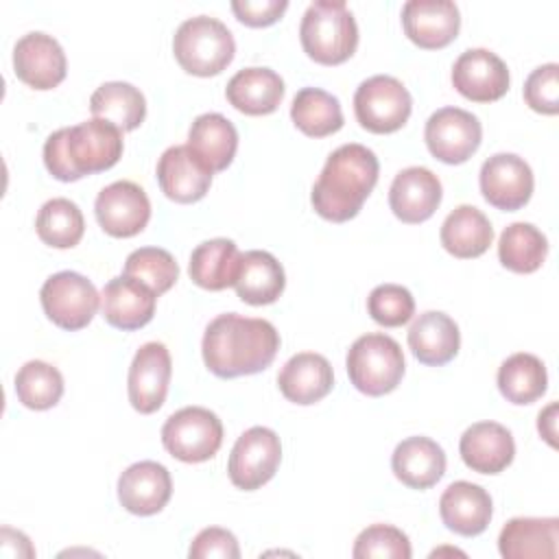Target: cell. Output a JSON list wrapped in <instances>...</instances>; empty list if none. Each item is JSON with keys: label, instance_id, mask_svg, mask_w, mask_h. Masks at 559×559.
Here are the masks:
<instances>
[{"label": "cell", "instance_id": "6da1fadb", "mask_svg": "<svg viewBox=\"0 0 559 559\" xmlns=\"http://www.w3.org/2000/svg\"><path fill=\"white\" fill-rule=\"evenodd\" d=\"M280 349V332L266 319L225 312L205 328L201 352L205 367L218 378L264 371Z\"/></svg>", "mask_w": 559, "mask_h": 559}, {"label": "cell", "instance_id": "83f0119b", "mask_svg": "<svg viewBox=\"0 0 559 559\" xmlns=\"http://www.w3.org/2000/svg\"><path fill=\"white\" fill-rule=\"evenodd\" d=\"M225 96L231 107L247 116H266L280 107L284 81L271 68H245L229 79Z\"/></svg>", "mask_w": 559, "mask_h": 559}, {"label": "cell", "instance_id": "30bf717a", "mask_svg": "<svg viewBox=\"0 0 559 559\" xmlns=\"http://www.w3.org/2000/svg\"><path fill=\"white\" fill-rule=\"evenodd\" d=\"M280 461L282 443L275 430L266 426H253L236 439L229 454L227 474L238 489L255 491L275 476Z\"/></svg>", "mask_w": 559, "mask_h": 559}, {"label": "cell", "instance_id": "4316f807", "mask_svg": "<svg viewBox=\"0 0 559 559\" xmlns=\"http://www.w3.org/2000/svg\"><path fill=\"white\" fill-rule=\"evenodd\" d=\"M391 469L402 485L428 489L445 474V452L428 437H408L395 445Z\"/></svg>", "mask_w": 559, "mask_h": 559}, {"label": "cell", "instance_id": "3957f363", "mask_svg": "<svg viewBox=\"0 0 559 559\" xmlns=\"http://www.w3.org/2000/svg\"><path fill=\"white\" fill-rule=\"evenodd\" d=\"M122 157V131L100 118L57 129L44 144V164L59 181L109 170Z\"/></svg>", "mask_w": 559, "mask_h": 559}, {"label": "cell", "instance_id": "b9f144b4", "mask_svg": "<svg viewBox=\"0 0 559 559\" xmlns=\"http://www.w3.org/2000/svg\"><path fill=\"white\" fill-rule=\"evenodd\" d=\"M524 100L526 105L546 116H555L559 111V66L546 63L535 68L524 83Z\"/></svg>", "mask_w": 559, "mask_h": 559}, {"label": "cell", "instance_id": "44dd1931", "mask_svg": "<svg viewBox=\"0 0 559 559\" xmlns=\"http://www.w3.org/2000/svg\"><path fill=\"white\" fill-rule=\"evenodd\" d=\"M157 295L135 277L118 275L109 280L100 293L103 317L118 330H140L155 314Z\"/></svg>", "mask_w": 559, "mask_h": 559}, {"label": "cell", "instance_id": "f35d334b", "mask_svg": "<svg viewBox=\"0 0 559 559\" xmlns=\"http://www.w3.org/2000/svg\"><path fill=\"white\" fill-rule=\"evenodd\" d=\"M122 275L140 280L159 297L175 286L179 277V266L166 249L140 247L127 255Z\"/></svg>", "mask_w": 559, "mask_h": 559}, {"label": "cell", "instance_id": "f546056e", "mask_svg": "<svg viewBox=\"0 0 559 559\" xmlns=\"http://www.w3.org/2000/svg\"><path fill=\"white\" fill-rule=\"evenodd\" d=\"M439 236L448 253L467 260L478 258L489 249L493 240V227L478 207L459 205L445 216Z\"/></svg>", "mask_w": 559, "mask_h": 559}, {"label": "cell", "instance_id": "5bb4252c", "mask_svg": "<svg viewBox=\"0 0 559 559\" xmlns=\"http://www.w3.org/2000/svg\"><path fill=\"white\" fill-rule=\"evenodd\" d=\"M96 221L114 238L140 234L151 218V201L133 181H114L103 188L94 203Z\"/></svg>", "mask_w": 559, "mask_h": 559}, {"label": "cell", "instance_id": "7bdbcfd3", "mask_svg": "<svg viewBox=\"0 0 559 559\" xmlns=\"http://www.w3.org/2000/svg\"><path fill=\"white\" fill-rule=\"evenodd\" d=\"M190 559H238L240 557V548H238V539L234 533H229L227 528L221 526H210L203 528L190 544L188 550Z\"/></svg>", "mask_w": 559, "mask_h": 559}, {"label": "cell", "instance_id": "4dcf8cb0", "mask_svg": "<svg viewBox=\"0 0 559 559\" xmlns=\"http://www.w3.org/2000/svg\"><path fill=\"white\" fill-rule=\"evenodd\" d=\"M286 286V275L277 258L269 251H247L242 253V264L238 280L234 284L236 295L251 306H266L280 299Z\"/></svg>", "mask_w": 559, "mask_h": 559}, {"label": "cell", "instance_id": "5b68a950", "mask_svg": "<svg viewBox=\"0 0 559 559\" xmlns=\"http://www.w3.org/2000/svg\"><path fill=\"white\" fill-rule=\"evenodd\" d=\"M173 52L188 74L214 76L231 63L236 44L231 31L221 20L197 15L181 22L175 31Z\"/></svg>", "mask_w": 559, "mask_h": 559}, {"label": "cell", "instance_id": "ee69618b", "mask_svg": "<svg viewBox=\"0 0 559 559\" xmlns=\"http://www.w3.org/2000/svg\"><path fill=\"white\" fill-rule=\"evenodd\" d=\"M288 9V0H234L231 11L238 22L262 28L275 24L284 11Z\"/></svg>", "mask_w": 559, "mask_h": 559}, {"label": "cell", "instance_id": "277c9868", "mask_svg": "<svg viewBox=\"0 0 559 559\" xmlns=\"http://www.w3.org/2000/svg\"><path fill=\"white\" fill-rule=\"evenodd\" d=\"M299 39L312 61L338 66L356 52L358 26L343 0H314L301 17Z\"/></svg>", "mask_w": 559, "mask_h": 559}, {"label": "cell", "instance_id": "7402d4cb", "mask_svg": "<svg viewBox=\"0 0 559 559\" xmlns=\"http://www.w3.org/2000/svg\"><path fill=\"white\" fill-rule=\"evenodd\" d=\"M459 452L472 472L500 474L515 456V441L502 424L478 421L461 435Z\"/></svg>", "mask_w": 559, "mask_h": 559}, {"label": "cell", "instance_id": "d6a6232c", "mask_svg": "<svg viewBox=\"0 0 559 559\" xmlns=\"http://www.w3.org/2000/svg\"><path fill=\"white\" fill-rule=\"evenodd\" d=\"M90 111L94 118L107 120L124 133L138 129L144 122L146 100L135 85L124 81H109L92 94Z\"/></svg>", "mask_w": 559, "mask_h": 559}, {"label": "cell", "instance_id": "7a4b0ae2", "mask_svg": "<svg viewBox=\"0 0 559 559\" xmlns=\"http://www.w3.org/2000/svg\"><path fill=\"white\" fill-rule=\"evenodd\" d=\"M380 164L371 148L343 144L330 153L319 179L312 186V207L330 223L354 218L378 183Z\"/></svg>", "mask_w": 559, "mask_h": 559}, {"label": "cell", "instance_id": "2e32d148", "mask_svg": "<svg viewBox=\"0 0 559 559\" xmlns=\"http://www.w3.org/2000/svg\"><path fill=\"white\" fill-rule=\"evenodd\" d=\"M15 76L33 90L57 87L68 72V61L61 44L46 33H26L13 48Z\"/></svg>", "mask_w": 559, "mask_h": 559}, {"label": "cell", "instance_id": "ffe728a7", "mask_svg": "<svg viewBox=\"0 0 559 559\" xmlns=\"http://www.w3.org/2000/svg\"><path fill=\"white\" fill-rule=\"evenodd\" d=\"M173 493L170 472L157 461L129 465L118 478V500L133 515L159 513Z\"/></svg>", "mask_w": 559, "mask_h": 559}, {"label": "cell", "instance_id": "ab89813d", "mask_svg": "<svg viewBox=\"0 0 559 559\" xmlns=\"http://www.w3.org/2000/svg\"><path fill=\"white\" fill-rule=\"evenodd\" d=\"M352 555L356 559H411L406 533L391 524H371L356 537Z\"/></svg>", "mask_w": 559, "mask_h": 559}, {"label": "cell", "instance_id": "8fae6325", "mask_svg": "<svg viewBox=\"0 0 559 559\" xmlns=\"http://www.w3.org/2000/svg\"><path fill=\"white\" fill-rule=\"evenodd\" d=\"M424 140L439 162L463 164L478 151L483 127L478 118L465 109L441 107L428 118Z\"/></svg>", "mask_w": 559, "mask_h": 559}, {"label": "cell", "instance_id": "8d00e7d4", "mask_svg": "<svg viewBox=\"0 0 559 559\" xmlns=\"http://www.w3.org/2000/svg\"><path fill=\"white\" fill-rule=\"evenodd\" d=\"M35 229L44 245L55 249H72L83 238L85 221L74 201L57 197L39 207Z\"/></svg>", "mask_w": 559, "mask_h": 559}, {"label": "cell", "instance_id": "ba28073f", "mask_svg": "<svg viewBox=\"0 0 559 559\" xmlns=\"http://www.w3.org/2000/svg\"><path fill=\"white\" fill-rule=\"evenodd\" d=\"M413 98L408 90L389 74L365 79L354 94V114L362 129L371 133H393L402 129L411 116Z\"/></svg>", "mask_w": 559, "mask_h": 559}, {"label": "cell", "instance_id": "9c48e42d", "mask_svg": "<svg viewBox=\"0 0 559 559\" xmlns=\"http://www.w3.org/2000/svg\"><path fill=\"white\" fill-rule=\"evenodd\" d=\"M39 301L55 325L74 332L94 319L100 306V295L85 275L76 271H59L44 282Z\"/></svg>", "mask_w": 559, "mask_h": 559}, {"label": "cell", "instance_id": "836d02e7", "mask_svg": "<svg viewBox=\"0 0 559 559\" xmlns=\"http://www.w3.org/2000/svg\"><path fill=\"white\" fill-rule=\"evenodd\" d=\"M498 389L511 404H533L548 389L544 362L535 354L526 352L509 356L498 369Z\"/></svg>", "mask_w": 559, "mask_h": 559}, {"label": "cell", "instance_id": "60d3db41", "mask_svg": "<svg viewBox=\"0 0 559 559\" xmlns=\"http://www.w3.org/2000/svg\"><path fill=\"white\" fill-rule=\"evenodd\" d=\"M367 312L384 328H400L411 321L415 299L411 290L400 284H380L367 297Z\"/></svg>", "mask_w": 559, "mask_h": 559}, {"label": "cell", "instance_id": "d4e9b609", "mask_svg": "<svg viewBox=\"0 0 559 559\" xmlns=\"http://www.w3.org/2000/svg\"><path fill=\"white\" fill-rule=\"evenodd\" d=\"M557 542V518H513L498 535V550L504 559H555Z\"/></svg>", "mask_w": 559, "mask_h": 559}, {"label": "cell", "instance_id": "e575fe53", "mask_svg": "<svg viewBox=\"0 0 559 559\" xmlns=\"http://www.w3.org/2000/svg\"><path fill=\"white\" fill-rule=\"evenodd\" d=\"M295 127L310 138H325L343 127V109L336 96L321 87H304L290 105Z\"/></svg>", "mask_w": 559, "mask_h": 559}, {"label": "cell", "instance_id": "e0dca14e", "mask_svg": "<svg viewBox=\"0 0 559 559\" xmlns=\"http://www.w3.org/2000/svg\"><path fill=\"white\" fill-rule=\"evenodd\" d=\"M402 26L415 46L439 50L456 39L461 13L450 0H408L402 7Z\"/></svg>", "mask_w": 559, "mask_h": 559}, {"label": "cell", "instance_id": "603a6c76", "mask_svg": "<svg viewBox=\"0 0 559 559\" xmlns=\"http://www.w3.org/2000/svg\"><path fill=\"white\" fill-rule=\"evenodd\" d=\"M439 513L450 531L463 537H476L489 526L493 513L491 496L476 483L456 480L441 493Z\"/></svg>", "mask_w": 559, "mask_h": 559}, {"label": "cell", "instance_id": "8992f818", "mask_svg": "<svg viewBox=\"0 0 559 559\" xmlns=\"http://www.w3.org/2000/svg\"><path fill=\"white\" fill-rule=\"evenodd\" d=\"M345 367L352 384L369 397L391 393L406 369L400 343L382 332L358 336L347 352Z\"/></svg>", "mask_w": 559, "mask_h": 559}, {"label": "cell", "instance_id": "cb8c5ba5", "mask_svg": "<svg viewBox=\"0 0 559 559\" xmlns=\"http://www.w3.org/2000/svg\"><path fill=\"white\" fill-rule=\"evenodd\" d=\"M277 386L282 395L293 404H314L323 400L334 386L332 365L325 356L314 352L295 354L277 373Z\"/></svg>", "mask_w": 559, "mask_h": 559}, {"label": "cell", "instance_id": "d590c367", "mask_svg": "<svg viewBox=\"0 0 559 559\" xmlns=\"http://www.w3.org/2000/svg\"><path fill=\"white\" fill-rule=\"evenodd\" d=\"M548 253L546 236L531 223H511L498 240L500 264L513 273H535Z\"/></svg>", "mask_w": 559, "mask_h": 559}, {"label": "cell", "instance_id": "1f68e13d", "mask_svg": "<svg viewBox=\"0 0 559 559\" xmlns=\"http://www.w3.org/2000/svg\"><path fill=\"white\" fill-rule=\"evenodd\" d=\"M188 146L210 166L212 173H218L234 162L238 131L223 114H201L190 124Z\"/></svg>", "mask_w": 559, "mask_h": 559}, {"label": "cell", "instance_id": "9a60e30c", "mask_svg": "<svg viewBox=\"0 0 559 559\" xmlns=\"http://www.w3.org/2000/svg\"><path fill=\"white\" fill-rule=\"evenodd\" d=\"M507 63L487 48H469L452 66L454 90L472 103L500 100L509 90Z\"/></svg>", "mask_w": 559, "mask_h": 559}, {"label": "cell", "instance_id": "7c38bea8", "mask_svg": "<svg viewBox=\"0 0 559 559\" xmlns=\"http://www.w3.org/2000/svg\"><path fill=\"white\" fill-rule=\"evenodd\" d=\"M478 181L485 201L504 212L524 207L535 186L531 166L515 153H496L485 159Z\"/></svg>", "mask_w": 559, "mask_h": 559}, {"label": "cell", "instance_id": "4fadbf2b", "mask_svg": "<svg viewBox=\"0 0 559 559\" xmlns=\"http://www.w3.org/2000/svg\"><path fill=\"white\" fill-rule=\"evenodd\" d=\"M170 376H173V362L166 345L157 341L144 343L135 352L129 367L127 391H129L131 406L142 415H151L159 411L168 393Z\"/></svg>", "mask_w": 559, "mask_h": 559}, {"label": "cell", "instance_id": "d6986e66", "mask_svg": "<svg viewBox=\"0 0 559 559\" xmlns=\"http://www.w3.org/2000/svg\"><path fill=\"white\" fill-rule=\"evenodd\" d=\"M441 194V181L430 168L408 166L395 175L389 188V205L402 223L417 225L437 212Z\"/></svg>", "mask_w": 559, "mask_h": 559}, {"label": "cell", "instance_id": "f6af8a7d", "mask_svg": "<svg viewBox=\"0 0 559 559\" xmlns=\"http://www.w3.org/2000/svg\"><path fill=\"white\" fill-rule=\"evenodd\" d=\"M555 415H557V404L552 402L550 406H546L542 413H539V419H537V430H539V435L550 443V445H557L555 443V437H557V432H555Z\"/></svg>", "mask_w": 559, "mask_h": 559}, {"label": "cell", "instance_id": "f1b7e54d", "mask_svg": "<svg viewBox=\"0 0 559 559\" xmlns=\"http://www.w3.org/2000/svg\"><path fill=\"white\" fill-rule=\"evenodd\" d=\"M242 253L229 238H212L201 245L190 255L188 273L190 280L205 290H225L234 286L240 273Z\"/></svg>", "mask_w": 559, "mask_h": 559}, {"label": "cell", "instance_id": "484cf974", "mask_svg": "<svg viewBox=\"0 0 559 559\" xmlns=\"http://www.w3.org/2000/svg\"><path fill=\"white\" fill-rule=\"evenodd\" d=\"M408 347L413 356L430 367L450 362L461 347V332L454 319L439 310L421 312L408 330Z\"/></svg>", "mask_w": 559, "mask_h": 559}, {"label": "cell", "instance_id": "74e56055", "mask_svg": "<svg viewBox=\"0 0 559 559\" xmlns=\"http://www.w3.org/2000/svg\"><path fill=\"white\" fill-rule=\"evenodd\" d=\"M15 395L26 408H52L63 395V376L44 360H28L15 373Z\"/></svg>", "mask_w": 559, "mask_h": 559}, {"label": "cell", "instance_id": "ac0fdd59", "mask_svg": "<svg viewBox=\"0 0 559 559\" xmlns=\"http://www.w3.org/2000/svg\"><path fill=\"white\" fill-rule=\"evenodd\" d=\"M210 166L188 146H170L157 162V183L175 203L201 201L212 183Z\"/></svg>", "mask_w": 559, "mask_h": 559}, {"label": "cell", "instance_id": "52a82bcc", "mask_svg": "<svg viewBox=\"0 0 559 559\" xmlns=\"http://www.w3.org/2000/svg\"><path fill=\"white\" fill-rule=\"evenodd\" d=\"M162 443L170 456L183 463L210 461L223 443V424L203 406H186L162 426Z\"/></svg>", "mask_w": 559, "mask_h": 559}]
</instances>
